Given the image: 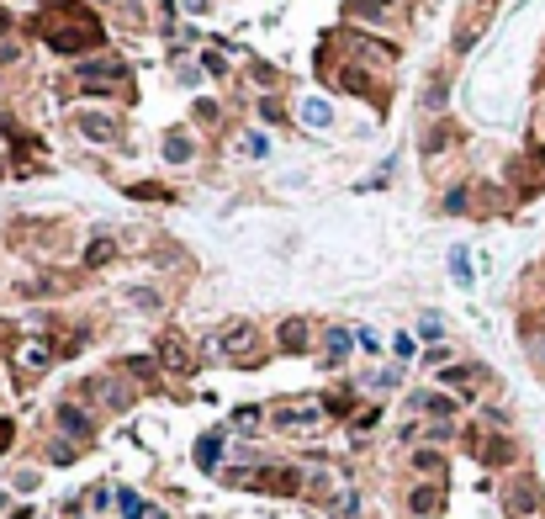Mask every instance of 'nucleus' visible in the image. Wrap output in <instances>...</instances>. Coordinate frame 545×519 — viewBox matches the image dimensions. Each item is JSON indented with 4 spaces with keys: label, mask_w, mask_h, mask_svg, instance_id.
Returning <instances> with one entry per match:
<instances>
[{
    "label": "nucleus",
    "mask_w": 545,
    "mask_h": 519,
    "mask_svg": "<svg viewBox=\"0 0 545 519\" xmlns=\"http://www.w3.org/2000/svg\"><path fill=\"white\" fill-rule=\"evenodd\" d=\"M132 196H143V202H165V186H154V181H149V186H132Z\"/></svg>",
    "instance_id": "obj_16"
},
{
    "label": "nucleus",
    "mask_w": 545,
    "mask_h": 519,
    "mask_svg": "<svg viewBox=\"0 0 545 519\" xmlns=\"http://www.w3.org/2000/svg\"><path fill=\"white\" fill-rule=\"evenodd\" d=\"M80 80L90 85V90H111V85H122V80H127V64H117V59H101V64H80Z\"/></svg>",
    "instance_id": "obj_2"
},
{
    "label": "nucleus",
    "mask_w": 545,
    "mask_h": 519,
    "mask_svg": "<svg viewBox=\"0 0 545 519\" xmlns=\"http://www.w3.org/2000/svg\"><path fill=\"white\" fill-rule=\"evenodd\" d=\"M270 419L281 424V429H312V424H318V408H275Z\"/></svg>",
    "instance_id": "obj_3"
},
{
    "label": "nucleus",
    "mask_w": 545,
    "mask_h": 519,
    "mask_svg": "<svg viewBox=\"0 0 545 519\" xmlns=\"http://www.w3.org/2000/svg\"><path fill=\"white\" fill-rule=\"evenodd\" d=\"M344 350H350V334L333 328V334H329V361H344Z\"/></svg>",
    "instance_id": "obj_14"
},
{
    "label": "nucleus",
    "mask_w": 545,
    "mask_h": 519,
    "mask_svg": "<svg viewBox=\"0 0 545 519\" xmlns=\"http://www.w3.org/2000/svg\"><path fill=\"white\" fill-rule=\"evenodd\" d=\"M413 508H418V514L439 508V487H418V493H413Z\"/></svg>",
    "instance_id": "obj_12"
},
{
    "label": "nucleus",
    "mask_w": 545,
    "mask_h": 519,
    "mask_svg": "<svg viewBox=\"0 0 545 519\" xmlns=\"http://www.w3.org/2000/svg\"><path fill=\"white\" fill-rule=\"evenodd\" d=\"M165 154L175 159V165H180V159H191V138H186V133H170V148H165Z\"/></svg>",
    "instance_id": "obj_13"
},
{
    "label": "nucleus",
    "mask_w": 545,
    "mask_h": 519,
    "mask_svg": "<svg viewBox=\"0 0 545 519\" xmlns=\"http://www.w3.org/2000/svg\"><path fill=\"white\" fill-rule=\"evenodd\" d=\"M196 461H202V466H212V461H217V435H207L202 445H196Z\"/></svg>",
    "instance_id": "obj_15"
},
{
    "label": "nucleus",
    "mask_w": 545,
    "mask_h": 519,
    "mask_svg": "<svg viewBox=\"0 0 545 519\" xmlns=\"http://www.w3.org/2000/svg\"><path fill=\"white\" fill-rule=\"evenodd\" d=\"M159 350H165V366H170V371H191V366H196V361H191V350H186V339H175V334H170Z\"/></svg>",
    "instance_id": "obj_4"
},
{
    "label": "nucleus",
    "mask_w": 545,
    "mask_h": 519,
    "mask_svg": "<svg viewBox=\"0 0 545 519\" xmlns=\"http://www.w3.org/2000/svg\"><path fill=\"white\" fill-rule=\"evenodd\" d=\"M48 361H53V350H48L43 339H32V345H22V371H27V376H37V371H43Z\"/></svg>",
    "instance_id": "obj_5"
},
{
    "label": "nucleus",
    "mask_w": 545,
    "mask_h": 519,
    "mask_svg": "<svg viewBox=\"0 0 545 519\" xmlns=\"http://www.w3.org/2000/svg\"><path fill=\"white\" fill-rule=\"evenodd\" d=\"M180 6H191V11H202V6H207V0H180Z\"/></svg>",
    "instance_id": "obj_18"
},
{
    "label": "nucleus",
    "mask_w": 545,
    "mask_h": 519,
    "mask_svg": "<svg viewBox=\"0 0 545 519\" xmlns=\"http://www.w3.org/2000/svg\"><path fill=\"white\" fill-rule=\"evenodd\" d=\"M59 424H64V429H69V435H90V419H85V413L80 408H74V403H59Z\"/></svg>",
    "instance_id": "obj_9"
},
{
    "label": "nucleus",
    "mask_w": 545,
    "mask_h": 519,
    "mask_svg": "<svg viewBox=\"0 0 545 519\" xmlns=\"http://www.w3.org/2000/svg\"><path fill=\"white\" fill-rule=\"evenodd\" d=\"M59 6H64V11H53V16H43V22H37L43 43H48V48H59V53L95 48V43H101V22H95V16H85L74 0H59Z\"/></svg>",
    "instance_id": "obj_1"
},
{
    "label": "nucleus",
    "mask_w": 545,
    "mask_h": 519,
    "mask_svg": "<svg viewBox=\"0 0 545 519\" xmlns=\"http://www.w3.org/2000/svg\"><path fill=\"white\" fill-rule=\"evenodd\" d=\"M80 127H85V138H101V144L117 138V122H111V117H95V111H90V117H80Z\"/></svg>",
    "instance_id": "obj_7"
},
{
    "label": "nucleus",
    "mask_w": 545,
    "mask_h": 519,
    "mask_svg": "<svg viewBox=\"0 0 545 519\" xmlns=\"http://www.w3.org/2000/svg\"><path fill=\"white\" fill-rule=\"evenodd\" d=\"M111 254H117V244H111V239H95L90 249H85V265H106Z\"/></svg>",
    "instance_id": "obj_11"
},
{
    "label": "nucleus",
    "mask_w": 545,
    "mask_h": 519,
    "mask_svg": "<svg viewBox=\"0 0 545 519\" xmlns=\"http://www.w3.org/2000/svg\"><path fill=\"white\" fill-rule=\"evenodd\" d=\"M11 435H16V429H11V419H0V450L11 445Z\"/></svg>",
    "instance_id": "obj_17"
},
{
    "label": "nucleus",
    "mask_w": 545,
    "mask_h": 519,
    "mask_svg": "<svg viewBox=\"0 0 545 519\" xmlns=\"http://www.w3.org/2000/svg\"><path fill=\"white\" fill-rule=\"evenodd\" d=\"M260 487H270V493H296V471L291 466H275L260 477Z\"/></svg>",
    "instance_id": "obj_8"
},
{
    "label": "nucleus",
    "mask_w": 545,
    "mask_h": 519,
    "mask_svg": "<svg viewBox=\"0 0 545 519\" xmlns=\"http://www.w3.org/2000/svg\"><path fill=\"white\" fill-rule=\"evenodd\" d=\"M281 345L286 350H308V324H302V318H286L281 324Z\"/></svg>",
    "instance_id": "obj_10"
},
{
    "label": "nucleus",
    "mask_w": 545,
    "mask_h": 519,
    "mask_svg": "<svg viewBox=\"0 0 545 519\" xmlns=\"http://www.w3.org/2000/svg\"><path fill=\"white\" fill-rule=\"evenodd\" d=\"M249 345H254V324H233L223 334V350H233V355H249Z\"/></svg>",
    "instance_id": "obj_6"
},
{
    "label": "nucleus",
    "mask_w": 545,
    "mask_h": 519,
    "mask_svg": "<svg viewBox=\"0 0 545 519\" xmlns=\"http://www.w3.org/2000/svg\"><path fill=\"white\" fill-rule=\"evenodd\" d=\"M6 27H11V16H6V11H0V32H6Z\"/></svg>",
    "instance_id": "obj_19"
}]
</instances>
